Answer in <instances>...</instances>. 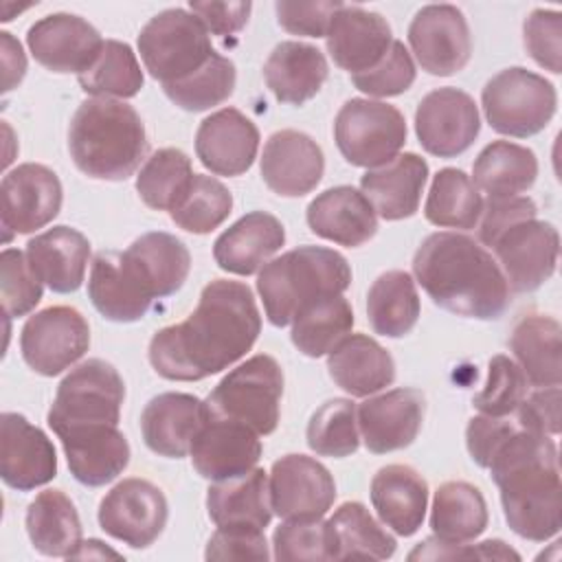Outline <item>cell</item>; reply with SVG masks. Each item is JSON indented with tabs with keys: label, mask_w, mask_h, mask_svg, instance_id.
I'll return each mask as SVG.
<instances>
[{
	"label": "cell",
	"mask_w": 562,
	"mask_h": 562,
	"mask_svg": "<svg viewBox=\"0 0 562 562\" xmlns=\"http://www.w3.org/2000/svg\"><path fill=\"white\" fill-rule=\"evenodd\" d=\"M560 323L551 316H522L509 336V349L531 386H560L562 340Z\"/></svg>",
	"instance_id": "36"
},
{
	"label": "cell",
	"mask_w": 562,
	"mask_h": 562,
	"mask_svg": "<svg viewBox=\"0 0 562 562\" xmlns=\"http://www.w3.org/2000/svg\"><path fill=\"white\" fill-rule=\"evenodd\" d=\"M88 296L97 312L114 323H134L140 321L149 310L130 292L119 268L116 252L103 250L92 259Z\"/></svg>",
	"instance_id": "49"
},
{
	"label": "cell",
	"mask_w": 562,
	"mask_h": 562,
	"mask_svg": "<svg viewBox=\"0 0 562 562\" xmlns=\"http://www.w3.org/2000/svg\"><path fill=\"white\" fill-rule=\"evenodd\" d=\"M259 149L257 125L235 108H222L206 116L195 132V156L215 176L246 173Z\"/></svg>",
	"instance_id": "24"
},
{
	"label": "cell",
	"mask_w": 562,
	"mask_h": 562,
	"mask_svg": "<svg viewBox=\"0 0 562 562\" xmlns=\"http://www.w3.org/2000/svg\"><path fill=\"white\" fill-rule=\"evenodd\" d=\"M209 417L206 402L189 393H160L147 402L140 415V432L147 448L160 457L182 459Z\"/></svg>",
	"instance_id": "26"
},
{
	"label": "cell",
	"mask_w": 562,
	"mask_h": 562,
	"mask_svg": "<svg viewBox=\"0 0 562 562\" xmlns=\"http://www.w3.org/2000/svg\"><path fill=\"white\" fill-rule=\"evenodd\" d=\"M283 244V224L266 211H252L215 239L213 259L222 270L248 277L259 272Z\"/></svg>",
	"instance_id": "29"
},
{
	"label": "cell",
	"mask_w": 562,
	"mask_h": 562,
	"mask_svg": "<svg viewBox=\"0 0 562 562\" xmlns=\"http://www.w3.org/2000/svg\"><path fill=\"white\" fill-rule=\"evenodd\" d=\"M329 378L353 397H369L395 380L391 353L367 334H347L327 353Z\"/></svg>",
	"instance_id": "31"
},
{
	"label": "cell",
	"mask_w": 562,
	"mask_h": 562,
	"mask_svg": "<svg viewBox=\"0 0 562 562\" xmlns=\"http://www.w3.org/2000/svg\"><path fill=\"white\" fill-rule=\"evenodd\" d=\"M272 549L274 560H334L329 527L321 518H292L281 522L272 533Z\"/></svg>",
	"instance_id": "51"
},
{
	"label": "cell",
	"mask_w": 562,
	"mask_h": 562,
	"mask_svg": "<svg viewBox=\"0 0 562 562\" xmlns=\"http://www.w3.org/2000/svg\"><path fill=\"white\" fill-rule=\"evenodd\" d=\"M411 50L428 75L448 77L465 68L472 35L465 15L454 4H426L408 26Z\"/></svg>",
	"instance_id": "16"
},
{
	"label": "cell",
	"mask_w": 562,
	"mask_h": 562,
	"mask_svg": "<svg viewBox=\"0 0 562 562\" xmlns=\"http://www.w3.org/2000/svg\"><path fill=\"white\" fill-rule=\"evenodd\" d=\"M415 61L406 46L393 40L386 55L369 70L351 75V83L369 97H397L415 81Z\"/></svg>",
	"instance_id": "53"
},
{
	"label": "cell",
	"mask_w": 562,
	"mask_h": 562,
	"mask_svg": "<svg viewBox=\"0 0 562 562\" xmlns=\"http://www.w3.org/2000/svg\"><path fill=\"white\" fill-rule=\"evenodd\" d=\"M353 325V310L342 294H331L305 305L292 321V342L307 358L329 353Z\"/></svg>",
	"instance_id": "42"
},
{
	"label": "cell",
	"mask_w": 562,
	"mask_h": 562,
	"mask_svg": "<svg viewBox=\"0 0 562 562\" xmlns=\"http://www.w3.org/2000/svg\"><path fill=\"white\" fill-rule=\"evenodd\" d=\"M90 347L88 321L68 305H53L26 318L20 331L24 362L40 375L53 378L70 369Z\"/></svg>",
	"instance_id": "12"
},
{
	"label": "cell",
	"mask_w": 562,
	"mask_h": 562,
	"mask_svg": "<svg viewBox=\"0 0 562 562\" xmlns=\"http://www.w3.org/2000/svg\"><path fill=\"white\" fill-rule=\"evenodd\" d=\"M525 48L544 70L558 75L562 64V15L560 11L533 9L522 26Z\"/></svg>",
	"instance_id": "54"
},
{
	"label": "cell",
	"mask_w": 562,
	"mask_h": 562,
	"mask_svg": "<svg viewBox=\"0 0 562 562\" xmlns=\"http://www.w3.org/2000/svg\"><path fill=\"white\" fill-rule=\"evenodd\" d=\"M342 7L338 0H279L274 4L277 22L292 35L325 37L334 13Z\"/></svg>",
	"instance_id": "55"
},
{
	"label": "cell",
	"mask_w": 562,
	"mask_h": 562,
	"mask_svg": "<svg viewBox=\"0 0 562 562\" xmlns=\"http://www.w3.org/2000/svg\"><path fill=\"white\" fill-rule=\"evenodd\" d=\"M77 79L86 94L103 99H132L145 81L136 53L119 40H105L94 64Z\"/></svg>",
	"instance_id": "44"
},
{
	"label": "cell",
	"mask_w": 562,
	"mask_h": 562,
	"mask_svg": "<svg viewBox=\"0 0 562 562\" xmlns=\"http://www.w3.org/2000/svg\"><path fill=\"white\" fill-rule=\"evenodd\" d=\"M413 272L435 305L463 318L496 321L512 303L496 259L461 233L428 235L413 257Z\"/></svg>",
	"instance_id": "3"
},
{
	"label": "cell",
	"mask_w": 562,
	"mask_h": 562,
	"mask_svg": "<svg viewBox=\"0 0 562 562\" xmlns=\"http://www.w3.org/2000/svg\"><path fill=\"white\" fill-rule=\"evenodd\" d=\"M270 505L279 518H323L336 498L329 470L307 454H285L270 470Z\"/></svg>",
	"instance_id": "18"
},
{
	"label": "cell",
	"mask_w": 562,
	"mask_h": 562,
	"mask_svg": "<svg viewBox=\"0 0 562 562\" xmlns=\"http://www.w3.org/2000/svg\"><path fill=\"white\" fill-rule=\"evenodd\" d=\"M169 507L160 487L145 479H123L99 503L101 529L130 544L145 549L162 533Z\"/></svg>",
	"instance_id": "14"
},
{
	"label": "cell",
	"mask_w": 562,
	"mask_h": 562,
	"mask_svg": "<svg viewBox=\"0 0 562 562\" xmlns=\"http://www.w3.org/2000/svg\"><path fill=\"white\" fill-rule=\"evenodd\" d=\"M325 171L321 145L299 130H279L268 136L261 154V178L283 198H301L316 189Z\"/></svg>",
	"instance_id": "23"
},
{
	"label": "cell",
	"mask_w": 562,
	"mask_h": 562,
	"mask_svg": "<svg viewBox=\"0 0 562 562\" xmlns=\"http://www.w3.org/2000/svg\"><path fill=\"white\" fill-rule=\"evenodd\" d=\"M454 558H481V560H518L520 555L509 549L503 540H485L472 547L461 544H448L437 538H428L419 542L411 553L408 560H454Z\"/></svg>",
	"instance_id": "59"
},
{
	"label": "cell",
	"mask_w": 562,
	"mask_h": 562,
	"mask_svg": "<svg viewBox=\"0 0 562 562\" xmlns=\"http://www.w3.org/2000/svg\"><path fill=\"white\" fill-rule=\"evenodd\" d=\"M490 476L501 490L503 514L512 531L544 542L562 527V485L558 448L549 435L516 426L496 448Z\"/></svg>",
	"instance_id": "2"
},
{
	"label": "cell",
	"mask_w": 562,
	"mask_h": 562,
	"mask_svg": "<svg viewBox=\"0 0 562 562\" xmlns=\"http://www.w3.org/2000/svg\"><path fill=\"white\" fill-rule=\"evenodd\" d=\"M481 103L494 132L527 138L549 125L558 108V94L542 75L512 66L485 83Z\"/></svg>",
	"instance_id": "9"
},
{
	"label": "cell",
	"mask_w": 562,
	"mask_h": 562,
	"mask_svg": "<svg viewBox=\"0 0 562 562\" xmlns=\"http://www.w3.org/2000/svg\"><path fill=\"white\" fill-rule=\"evenodd\" d=\"M490 248L507 285L514 292H533L555 272L560 235L553 224L527 217L498 233Z\"/></svg>",
	"instance_id": "13"
},
{
	"label": "cell",
	"mask_w": 562,
	"mask_h": 562,
	"mask_svg": "<svg viewBox=\"0 0 562 562\" xmlns=\"http://www.w3.org/2000/svg\"><path fill=\"white\" fill-rule=\"evenodd\" d=\"M206 512L217 527L266 529L272 520L268 476L261 468L217 481L206 490Z\"/></svg>",
	"instance_id": "35"
},
{
	"label": "cell",
	"mask_w": 562,
	"mask_h": 562,
	"mask_svg": "<svg viewBox=\"0 0 562 562\" xmlns=\"http://www.w3.org/2000/svg\"><path fill=\"white\" fill-rule=\"evenodd\" d=\"M138 53L154 79L176 83L200 70L215 53L206 26L184 9L156 13L138 35Z\"/></svg>",
	"instance_id": "8"
},
{
	"label": "cell",
	"mask_w": 562,
	"mask_h": 562,
	"mask_svg": "<svg viewBox=\"0 0 562 562\" xmlns=\"http://www.w3.org/2000/svg\"><path fill=\"white\" fill-rule=\"evenodd\" d=\"M235 79V64L215 50L200 70L176 83L162 86V90L178 108L187 112H204L224 103L233 94Z\"/></svg>",
	"instance_id": "47"
},
{
	"label": "cell",
	"mask_w": 562,
	"mask_h": 562,
	"mask_svg": "<svg viewBox=\"0 0 562 562\" xmlns=\"http://www.w3.org/2000/svg\"><path fill=\"white\" fill-rule=\"evenodd\" d=\"M367 318L380 336H406L419 318V294L413 277L404 270L380 274L367 294Z\"/></svg>",
	"instance_id": "41"
},
{
	"label": "cell",
	"mask_w": 562,
	"mask_h": 562,
	"mask_svg": "<svg viewBox=\"0 0 562 562\" xmlns=\"http://www.w3.org/2000/svg\"><path fill=\"white\" fill-rule=\"evenodd\" d=\"M191 13L206 26L209 33L226 37L241 31L248 22L250 2H189Z\"/></svg>",
	"instance_id": "61"
},
{
	"label": "cell",
	"mask_w": 562,
	"mask_h": 562,
	"mask_svg": "<svg viewBox=\"0 0 562 562\" xmlns=\"http://www.w3.org/2000/svg\"><path fill=\"white\" fill-rule=\"evenodd\" d=\"M206 560H268V542L263 529L255 527H217L211 536Z\"/></svg>",
	"instance_id": "56"
},
{
	"label": "cell",
	"mask_w": 562,
	"mask_h": 562,
	"mask_svg": "<svg viewBox=\"0 0 562 562\" xmlns=\"http://www.w3.org/2000/svg\"><path fill=\"white\" fill-rule=\"evenodd\" d=\"M334 140L353 167L375 169L400 156L406 143L404 114L384 101L349 99L336 114Z\"/></svg>",
	"instance_id": "10"
},
{
	"label": "cell",
	"mask_w": 562,
	"mask_h": 562,
	"mask_svg": "<svg viewBox=\"0 0 562 562\" xmlns=\"http://www.w3.org/2000/svg\"><path fill=\"white\" fill-rule=\"evenodd\" d=\"M101 33L83 18L72 13H50L26 33L31 55L50 72H86L103 48Z\"/></svg>",
	"instance_id": "19"
},
{
	"label": "cell",
	"mask_w": 562,
	"mask_h": 562,
	"mask_svg": "<svg viewBox=\"0 0 562 562\" xmlns=\"http://www.w3.org/2000/svg\"><path fill=\"white\" fill-rule=\"evenodd\" d=\"M72 558H121V553L108 549L101 540L92 538V540H81V544L77 547Z\"/></svg>",
	"instance_id": "63"
},
{
	"label": "cell",
	"mask_w": 562,
	"mask_h": 562,
	"mask_svg": "<svg viewBox=\"0 0 562 562\" xmlns=\"http://www.w3.org/2000/svg\"><path fill=\"white\" fill-rule=\"evenodd\" d=\"M481 119L474 99L459 88L428 92L415 110V134L419 145L437 158L463 154L479 136Z\"/></svg>",
	"instance_id": "17"
},
{
	"label": "cell",
	"mask_w": 562,
	"mask_h": 562,
	"mask_svg": "<svg viewBox=\"0 0 562 562\" xmlns=\"http://www.w3.org/2000/svg\"><path fill=\"white\" fill-rule=\"evenodd\" d=\"M536 154L509 140L485 145L472 165V182L487 198L520 195L536 182Z\"/></svg>",
	"instance_id": "38"
},
{
	"label": "cell",
	"mask_w": 562,
	"mask_h": 562,
	"mask_svg": "<svg viewBox=\"0 0 562 562\" xmlns=\"http://www.w3.org/2000/svg\"><path fill=\"white\" fill-rule=\"evenodd\" d=\"M123 400L125 384L119 371L101 358H90L59 382L46 422L57 437L86 428L119 426Z\"/></svg>",
	"instance_id": "6"
},
{
	"label": "cell",
	"mask_w": 562,
	"mask_h": 562,
	"mask_svg": "<svg viewBox=\"0 0 562 562\" xmlns=\"http://www.w3.org/2000/svg\"><path fill=\"white\" fill-rule=\"evenodd\" d=\"M261 316L246 283L213 279L187 321L162 327L149 340V362L158 375L195 382L215 375L252 349Z\"/></svg>",
	"instance_id": "1"
},
{
	"label": "cell",
	"mask_w": 562,
	"mask_h": 562,
	"mask_svg": "<svg viewBox=\"0 0 562 562\" xmlns=\"http://www.w3.org/2000/svg\"><path fill=\"white\" fill-rule=\"evenodd\" d=\"M483 211V198L472 178L461 169L446 167L435 173L424 215L430 224L441 228H476Z\"/></svg>",
	"instance_id": "43"
},
{
	"label": "cell",
	"mask_w": 562,
	"mask_h": 562,
	"mask_svg": "<svg viewBox=\"0 0 562 562\" xmlns=\"http://www.w3.org/2000/svg\"><path fill=\"white\" fill-rule=\"evenodd\" d=\"M349 283L351 268L340 252L323 246H299L259 270L257 292L268 321L274 327H285L305 305L342 294Z\"/></svg>",
	"instance_id": "5"
},
{
	"label": "cell",
	"mask_w": 562,
	"mask_h": 562,
	"mask_svg": "<svg viewBox=\"0 0 562 562\" xmlns=\"http://www.w3.org/2000/svg\"><path fill=\"white\" fill-rule=\"evenodd\" d=\"M0 48H2V92H9L24 79L26 57L20 42L7 31L0 33Z\"/></svg>",
	"instance_id": "62"
},
{
	"label": "cell",
	"mask_w": 562,
	"mask_h": 562,
	"mask_svg": "<svg viewBox=\"0 0 562 562\" xmlns=\"http://www.w3.org/2000/svg\"><path fill=\"white\" fill-rule=\"evenodd\" d=\"M191 158L176 147L154 151L136 176L140 200L154 211H171L193 180Z\"/></svg>",
	"instance_id": "45"
},
{
	"label": "cell",
	"mask_w": 562,
	"mask_h": 562,
	"mask_svg": "<svg viewBox=\"0 0 562 562\" xmlns=\"http://www.w3.org/2000/svg\"><path fill=\"white\" fill-rule=\"evenodd\" d=\"M307 446L318 457L342 459L358 450L360 432L356 404L345 397H334L321 404L307 424Z\"/></svg>",
	"instance_id": "48"
},
{
	"label": "cell",
	"mask_w": 562,
	"mask_h": 562,
	"mask_svg": "<svg viewBox=\"0 0 562 562\" xmlns=\"http://www.w3.org/2000/svg\"><path fill=\"white\" fill-rule=\"evenodd\" d=\"M116 263L130 290L151 307L156 299L171 296L184 285L191 255L176 235L156 231L140 235L123 252H116Z\"/></svg>",
	"instance_id": "11"
},
{
	"label": "cell",
	"mask_w": 562,
	"mask_h": 562,
	"mask_svg": "<svg viewBox=\"0 0 562 562\" xmlns=\"http://www.w3.org/2000/svg\"><path fill=\"white\" fill-rule=\"evenodd\" d=\"M329 66L325 55L305 42H281L263 64V79L279 103L303 105L318 94Z\"/></svg>",
	"instance_id": "32"
},
{
	"label": "cell",
	"mask_w": 562,
	"mask_h": 562,
	"mask_svg": "<svg viewBox=\"0 0 562 562\" xmlns=\"http://www.w3.org/2000/svg\"><path fill=\"white\" fill-rule=\"evenodd\" d=\"M426 400L417 389H393L369 395L358 408V432L367 450L386 454L411 446L424 422Z\"/></svg>",
	"instance_id": "20"
},
{
	"label": "cell",
	"mask_w": 562,
	"mask_h": 562,
	"mask_svg": "<svg viewBox=\"0 0 562 562\" xmlns=\"http://www.w3.org/2000/svg\"><path fill=\"white\" fill-rule=\"evenodd\" d=\"M70 474L88 487L114 481L130 463V443L119 426H101L59 437Z\"/></svg>",
	"instance_id": "34"
},
{
	"label": "cell",
	"mask_w": 562,
	"mask_h": 562,
	"mask_svg": "<svg viewBox=\"0 0 562 562\" xmlns=\"http://www.w3.org/2000/svg\"><path fill=\"white\" fill-rule=\"evenodd\" d=\"M516 424L536 435L560 432V386H542L518 404Z\"/></svg>",
	"instance_id": "58"
},
{
	"label": "cell",
	"mask_w": 562,
	"mask_h": 562,
	"mask_svg": "<svg viewBox=\"0 0 562 562\" xmlns=\"http://www.w3.org/2000/svg\"><path fill=\"white\" fill-rule=\"evenodd\" d=\"M44 283L33 272L26 252L18 248H4L0 255V292L2 310L7 318L29 314L42 301Z\"/></svg>",
	"instance_id": "52"
},
{
	"label": "cell",
	"mask_w": 562,
	"mask_h": 562,
	"mask_svg": "<svg viewBox=\"0 0 562 562\" xmlns=\"http://www.w3.org/2000/svg\"><path fill=\"white\" fill-rule=\"evenodd\" d=\"M283 371L268 353H257L231 369L206 397L209 415L241 422L257 435H270L279 424Z\"/></svg>",
	"instance_id": "7"
},
{
	"label": "cell",
	"mask_w": 562,
	"mask_h": 562,
	"mask_svg": "<svg viewBox=\"0 0 562 562\" xmlns=\"http://www.w3.org/2000/svg\"><path fill=\"white\" fill-rule=\"evenodd\" d=\"M147 149L143 119L119 99H86L68 127L72 162L81 173L97 180H127L145 160Z\"/></svg>",
	"instance_id": "4"
},
{
	"label": "cell",
	"mask_w": 562,
	"mask_h": 562,
	"mask_svg": "<svg viewBox=\"0 0 562 562\" xmlns=\"http://www.w3.org/2000/svg\"><path fill=\"white\" fill-rule=\"evenodd\" d=\"M64 191L57 173L37 162L7 171L0 182V224L4 241L50 224L61 209Z\"/></svg>",
	"instance_id": "15"
},
{
	"label": "cell",
	"mask_w": 562,
	"mask_h": 562,
	"mask_svg": "<svg viewBox=\"0 0 562 562\" xmlns=\"http://www.w3.org/2000/svg\"><path fill=\"white\" fill-rule=\"evenodd\" d=\"M538 206L527 195H509V198H487L483 202V211L479 217V241L490 246V241L503 233L507 226L536 217Z\"/></svg>",
	"instance_id": "57"
},
{
	"label": "cell",
	"mask_w": 562,
	"mask_h": 562,
	"mask_svg": "<svg viewBox=\"0 0 562 562\" xmlns=\"http://www.w3.org/2000/svg\"><path fill=\"white\" fill-rule=\"evenodd\" d=\"M305 220L314 235L347 248L362 246L378 231V215L371 202L349 184L318 193L310 202Z\"/></svg>",
	"instance_id": "27"
},
{
	"label": "cell",
	"mask_w": 562,
	"mask_h": 562,
	"mask_svg": "<svg viewBox=\"0 0 562 562\" xmlns=\"http://www.w3.org/2000/svg\"><path fill=\"white\" fill-rule=\"evenodd\" d=\"M191 463L206 481H226L257 468L259 435L241 422L209 415L191 443Z\"/></svg>",
	"instance_id": "21"
},
{
	"label": "cell",
	"mask_w": 562,
	"mask_h": 562,
	"mask_svg": "<svg viewBox=\"0 0 562 562\" xmlns=\"http://www.w3.org/2000/svg\"><path fill=\"white\" fill-rule=\"evenodd\" d=\"M231 209H233L231 191L217 178L195 173L184 195L169 211V217L182 231L193 235H204L217 228L231 215Z\"/></svg>",
	"instance_id": "46"
},
{
	"label": "cell",
	"mask_w": 562,
	"mask_h": 562,
	"mask_svg": "<svg viewBox=\"0 0 562 562\" xmlns=\"http://www.w3.org/2000/svg\"><path fill=\"white\" fill-rule=\"evenodd\" d=\"M516 426V422H509L505 417H492L483 413L472 417L465 428V446L472 461L481 468H487L496 448Z\"/></svg>",
	"instance_id": "60"
},
{
	"label": "cell",
	"mask_w": 562,
	"mask_h": 562,
	"mask_svg": "<svg viewBox=\"0 0 562 562\" xmlns=\"http://www.w3.org/2000/svg\"><path fill=\"white\" fill-rule=\"evenodd\" d=\"M529 382L522 369L507 356L498 353L487 364V380L474 395L472 406L483 415L507 417L525 400Z\"/></svg>",
	"instance_id": "50"
},
{
	"label": "cell",
	"mask_w": 562,
	"mask_h": 562,
	"mask_svg": "<svg viewBox=\"0 0 562 562\" xmlns=\"http://www.w3.org/2000/svg\"><path fill=\"white\" fill-rule=\"evenodd\" d=\"M487 527V503L479 487L465 481H448L437 487L430 509L432 536L448 544H461L481 536Z\"/></svg>",
	"instance_id": "39"
},
{
	"label": "cell",
	"mask_w": 562,
	"mask_h": 562,
	"mask_svg": "<svg viewBox=\"0 0 562 562\" xmlns=\"http://www.w3.org/2000/svg\"><path fill=\"white\" fill-rule=\"evenodd\" d=\"M426 180L428 162L408 151L382 167L369 169L360 178V191L371 202L375 215L386 222H397L417 213Z\"/></svg>",
	"instance_id": "28"
},
{
	"label": "cell",
	"mask_w": 562,
	"mask_h": 562,
	"mask_svg": "<svg viewBox=\"0 0 562 562\" xmlns=\"http://www.w3.org/2000/svg\"><path fill=\"white\" fill-rule=\"evenodd\" d=\"M325 37L334 64L351 75L373 68L393 44L386 18L358 4H342L334 13Z\"/></svg>",
	"instance_id": "25"
},
{
	"label": "cell",
	"mask_w": 562,
	"mask_h": 562,
	"mask_svg": "<svg viewBox=\"0 0 562 562\" xmlns=\"http://www.w3.org/2000/svg\"><path fill=\"white\" fill-rule=\"evenodd\" d=\"M0 476L18 492L35 490L57 476L53 441L20 413L0 417Z\"/></svg>",
	"instance_id": "22"
},
{
	"label": "cell",
	"mask_w": 562,
	"mask_h": 562,
	"mask_svg": "<svg viewBox=\"0 0 562 562\" xmlns=\"http://www.w3.org/2000/svg\"><path fill=\"white\" fill-rule=\"evenodd\" d=\"M371 505L397 536H413L426 516L428 483L411 465H384L371 479Z\"/></svg>",
	"instance_id": "33"
},
{
	"label": "cell",
	"mask_w": 562,
	"mask_h": 562,
	"mask_svg": "<svg viewBox=\"0 0 562 562\" xmlns=\"http://www.w3.org/2000/svg\"><path fill=\"white\" fill-rule=\"evenodd\" d=\"M26 533L35 551L50 558H72L81 544V520L61 490L40 492L26 509Z\"/></svg>",
	"instance_id": "37"
},
{
	"label": "cell",
	"mask_w": 562,
	"mask_h": 562,
	"mask_svg": "<svg viewBox=\"0 0 562 562\" xmlns=\"http://www.w3.org/2000/svg\"><path fill=\"white\" fill-rule=\"evenodd\" d=\"M327 527L334 560H386L397 549L395 538L358 501L342 503Z\"/></svg>",
	"instance_id": "40"
},
{
	"label": "cell",
	"mask_w": 562,
	"mask_h": 562,
	"mask_svg": "<svg viewBox=\"0 0 562 562\" xmlns=\"http://www.w3.org/2000/svg\"><path fill=\"white\" fill-rule=\"evenodd\" d=\"M26 259L37 279L57 294H70L81 288L90 241L70 226H53L26 244Z\"/></svg>",
	"instance_id": "30"
}]
</instances>
